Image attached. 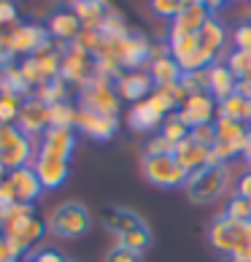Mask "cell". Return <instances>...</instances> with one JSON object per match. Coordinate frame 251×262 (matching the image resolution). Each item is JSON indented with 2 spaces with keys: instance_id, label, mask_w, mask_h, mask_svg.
I'll use <instances>...</instances> for the list:
<instances>
[{
  "instance_id": "cell-48",
  "label": "cell",
  "mask_w": 251,
  "mask_h": 262,
  "mask_svg": "<svg viewBox=\"0 0 251 262\" xmlns=\"http://www.w3.org/2000/svg\"><path fill=\"white\" fill-rule=\"evenodd\" d=\"M243 160L251 165V130H248V138H246V146H243Z\"/></svg>"
},
{
  "instance_id": "cell-37",
  "label": "cell",
  "mask_w": 251,
  "mask_h": 262,
  "mask_svg": "<svg viewBox=\"0 0 251 262\" xmlns=\"http://www.w3.org/2000/svg\"><path fill=\"white\" fill-rule=\"evenodd\" d=\"M19 116V100L0 95V124H14Z\"/></svg>"
},
{
  "instance_id": "cell-34",
  "label": "cell",
  "mask_w": 251,
  "mask_h": 262,
  "mask_svg": "<svg viewBox=\"0 0 251 262\" xmlns=\"http://www.w3.org/2000/svg\"><path fill=\"white\" fill-rule=\"evenodd\" d=\"M149 3H151V11L157 14V16L176 19L189 6V0H149Z\"/></svg>"
},
{
  "instance_id": "cell-43",
  "label": "cell",
  "mask_w": 251,
  "mask_h": 262,
  "mask_svg": "<svg viewBox=\"0 0 251 262\" xmlns=\"http://www.w3.org/2000/svg\"><path fill=\"white\" fill-rule=\"evenodd\" d=\"M235 46L238 49H246V52H251V22H246V25H240L238 30H235Z\"/></svg>"
},
{
  "instance_id": "cell-19",
  "label": "cell",
  "mask_w": 251,
  "mask_h": 262,
  "mask_svg": "<svg viewBox=\"0 0 251 262\" xmlns=\"http://www.w3.org/2000/svg\"><path fill=\"white\" fill-rule=\"evenodd\" d=\"M208 154H211V149L202 146V143H197V141L189 135L187 141H181L178 146H176L173 157H176L181 168H184L189 176H192V173H197L200 168H206V165H208Z\"/></svg>"
},
{
  "instance_id": "cell-52",
  "label": "cell",
  "mask_w": 251,
  "mask_h": 262,
  "mask_svg": "<svg viewBox=\"0 0 251 262\" xmlns=\"http://www.w3.org/2000/svg\"><path fill=\"white\" fill-rule=\"evenodd\" d=\"M189 3H202V6H206V0H189Z\"/></svg>"
},
{
  "instance_id": "cell-46",
  "label": "cell",
  "mask_w": 251,
  "mask_h": 262,
  "mask_svg": "<svg viewBox=\"0 0 251 262\" xmlns=\"http://www.w3.org/2000/svg\"><path fill=\"white\" fill-rule=\"evenodd\" d=\"M238 95L251 100V79H238Z\"/></svg>"
},
{
  "instance_id": "cell-17",
  "label": "cell",
  "mask_w": 251,
  "mask_h": 262,
  "mask_svg": "<svg viewBox=\"0 0 251 262\" xmlns=\"http://www.w3.org/2000/svg\"><path fill=\"white\" fill-rule=\"evenodd\" d=\"M35 176L41 179L43 189H60L62 184L67 181V176H71V165H67L65 160H54V157H41L38 154L35 160Z\"/></svg>"
},
{
  "instance_id": "cell-45",
  "label": "cell",
  "mask_w": 251,
  "mask_h": 262,
  "mask_svg": "<svg viewBox=\"0 0 251 262\" xmlns=\"http://www.w3.org/2000/svg\"><path fill=\"white\" fill-rule=\"evenodd\" d=\"M235 195H240V198L251 200V170L240 176V181H238V192H235Z\"/></svg>"
},
{
  "instance_id": "cell-39",
  "label": "cell",
  "mask_w": 251,
  "mask_h": 262,
  "mask_svg": "<svg viewBox=\"0 0 251 262\" xmlns=\"http://www.w3.org/2000/svg\"><path fill=\"white\" fill-rule=\"evenodd\" d=\"M189 135L195 138L197 143H202V146H214L216 143V124L211 122V124H202V127H195V130H189Z\"/></svg>"
},
{
  "instance_id": "cell-41",
  "label": "cell",
  "mask_w": 251,
  "mask_h": 262,
  "mask_svg": "<svg viewBox=\"0 0 251 262\" xmlns=\"http://www.w3.org/2000/svg\"><path fill=\"white\" fill-rule=\"evenodd\" d=\"M22 251H19L6 235H0V262H19Z\"/></svg>"
},
{
  "instance_id": "cell-2",
  "label": "cell",
  "mask_w": 251,
  "mask_h": 262,
  "mask_svg": "<svg viewBox=\"0 0 251 262\" xmlns=\"http://www.w3.org/2000/svg\"><path fill=\"white\" fill-rule=\"evenodd\" d=\"M227 184H230L227 165H206V168H200L197 173H192L187 179L184 189L195 206H208V203H216L224 195Z\"/></svg>"
},
{
  "instance_id": "cell-27",
  "label": "cell",
  "mask_w": 251,
  "mask_h": 262,
  "mask_svg": "<svg viewBox=\"0 0 251 262\" xmlns=\"http://www.w3.org/2000/svg\"><path fill=\"white\" fill-rule=\"evenodd\" d=\"M197 35H200V46L206 52H211V54H219L221 46H224V38H227L224 35V25H221L214 14L208 16V22L202 25V30Z\"/></svg>"
},
{
  "instance_id": "cell-38",
  "label": "cell",
  "mask_w": 251,
  "mask_h": 262,
  "mask_svg": "<svg viewBox=\"0 0 251 262\" xmlns=\"http://www.w3.org/2000/svg\"><path fill=\"white\" fill-rule=\"evenodd\" d=\"M105 262H143V254H138V251L132 249H124V246H113L108 254H105Z\"/></svg>"
},
{
  "instance_id": "cell-7",
  "label": "cell",
  "mask_w": 251,
  "mask_h": 262,
  "mask_svg": "<svg viewBox=\"0 0 251 262\" xmlns=\"http://www.w3.org/2000/svg\"><path fill=\"white\" fill-rule=\"evenodd\" d=\"M248 232H251V222H238V219H230L227 213H221V216H216L214 222H211L208 241H211V246H214L216 251H221V254L230 257Z\"/></svg>"
},
{
  "instance_id": "cell-32",
  "label": "cell",
  "mask_w": 251,
  "mask_h": 262,
  "mask_svg": "<svg viewBox=\"0 0 251 262\" xmlns=\"http://www.w3.org/2000/svg\"><path fill=\"white\" fill-rule=\"evenodd\" d=\"M49 127H76V108L67 100L49 105Z\"/></svg>"
},
{
  "instance_id": "cell-11",
  "label": "cell",
  "mask_w": 251,
  "mask_h": 262,
  "mask_svg": "<svg viewBox=\"0 0 251 262\" xmlns=\"http://www.w3.org/2000/svg\"><path fill=\"white\" fill-rule=\"evenodd\" d=\"M16 130L25 133L27 138H33V135H43L46 130H49V105L41 103L38 98H27L22 105H19Z\"/></svg>"
},
{
  "instance_id": "cell-4",
  "label": "cell",
  "mask_w": 251,
  "mask_h": 262,
  "mask_svg": "<svg viewBox=\"0 0 251 262\" xmlns=\"http://www.w3.org/2000/svg\"><path fill=\"white\" fill-rule=\"evenodd\" d=\"M143 176L159 189H176L187 184L189 173L181 168L173 154H146L143 157Z\"/></svg>"
},
{
  "instance_id": "cell-15",
  "label": "cell",
  "mask_w": 251,
  "mask_h": 262,
  "mask_svg": "<svg viewBox=\"0 0 251 262\" xmlns=\"http://www.w3.org/2000/svg\"><path fill=\"white\" fill-rule=\"evenodd\" d=\"M100 219H103V227L117 235V241L122 235H127V232H132V230L146 227V222H143L138 213L124 208V206H105L103 213H100Z\"/></svg>"
},
{
  "instance_id": "cell-9",
  "label": "cell",
  "mask_w": 251,
  "mask_h": 262,
  "mask_svg": "<svg viewBox=\"0 0 251 262\" xmlns=\"http://www.w3.org/2000/svg\"><path fill=\"white\" fill-rule=\"evenodd\" d=\"M60 62H62V54L57 49H49L43 54L25 57V62L19 68H22L25 79L33 84V90H38L41 84H46L49 79H57V76H60Z\"/></svg>"
},
{
  "instance_id": "cell-28",
  "label": "cell",
  "mask_w": 251,
  "mask_h": 262,
  "mask_svg": "<svg viewBox=\"0 0 251 262\" xmlns=\"http://www.w3.org/2000/svg\"><path fill=\"white\" fill-rule=\"evenodd\" d=\"M67 86H71V84L57 76V79H49L46 84L38 86V90H35V98L41 100V103H46V105L65 103V98H67Z\"/></svg>"
},
{
  "instance_id": "cell-23",
  "label": "cell",
  "mask_w": 251,
  "mask_h": 262,
  "mask_svg": "<svg viewBox=\"0 0 251 262\" xmlns=\"http://www.w3.org/2000/svg\"><path fill=\"white\" fill-rule=\"evenodd\" d=\"M49 35L52 38H57V41H67V43H73L76 38L81 35V30H84V25L79 22V16H76L73 11H57V14H52V19H49Z\"/></svg>"
},
{
  "instance_id": "cell-22",
  "label": "cell",
  "mask_w": 251,
  "mask_h": 262,
  "mask_svg": "<svg viewBox=\"0 0 251 262\" xmlns=\"http://www.w3.org/2000/svg\"><path fill=\"white\" fill-rule=\"evenodd\" d=\"M208 76H211V98L214 100H227L230 95L238 92V76L230 71L227 62H214L208 68Z\"/></svg>"
},
{
  "instance_id": "cell-5",
  "label": "cell",
  "mask_w": 251,
  "mask_h": 262,
  "mask_svg": "<svg viewBox=\"0 0 251 262\" xmlns=\"http://www.w3.org/2000/svg\"><path fill=\"white\" fill-rule=\"evenodd\" d=\"M52 49V35L46 27L41 25H19L11 33H6V43L3 52L8 54H25V57H35Z\"/></svg>"
},
{
  "instance_id": "cell-33",
  "label": "cell",
  "mask_w": 251,
  "mask_h": 262,
  "mask_svg": "<svg viewBox=\"0 0 251 262\" xmlns=\"http://www.w3.org/2000/svg\"><path fill=\"white\" fill-rule=\"evenodd\" d=\"M151 230H149V225L146 227H141V230H132V232H127V235H122L119 238V246H124V249H132V251H138V254H143L149 246H151Z\"/></svg>"
},
{
  "instance_id": "cell-3",
  "label": "cell",
  "mask_w": 251,
  "mask_h": 262,
  "mask_svg": "<svg viewBox=\"0 0 251 262\" xmlns=\"http://www.w3.org/2000/svg\"><path fill=\"white\" fill-rule=\"evenodd\" d=\"M49 232L57 238H62V241H76V238H81L89 232L92 227V213L86 206H81V203H76V200H67L62 203V206H57L52 211V216H49Z\"/></svg>"
},
{
  "instance_id": "cell-16",
  "label": "cell",
  "mask_w": 251,
  "mask_h": 262,
  "mask_svg": "<svg viewBox=\"0 0 251 262\" xmlns=\"http://www.w3.org/2000/svg\"><path fill=\"white\" fill-rule=\"evenodd\" d=\"M151 90H154L151 76L138 73V71L124 73V76H119V81H117V95H119L122 100H130V103L146 100L149 95H151Z\"/></svg>"
},
{
  "instance_id": "cell-12",
  "label": "cell",
  "mask_w": 251,
  "mask_h": 262,
  "mask_svg": "<svg viewBox=\"0 0 251 262\" xmlns=\"http://www.w3.org/2000/svg\"><path fill=\"white\" fill-rule=\"evenodd\" d=\"M178 114V119L187 124L189 130H195V127H202V124H211V122H216L214 119V114H216V100L211 98V95H189V98L184 100V105L176 111Z\"/></svg>"
},
{
  "instance_id": "cell-51",
  "label": "cell",
  "mask_w": 251,
  "mask_h": 262,
  "mask_svg": "<svg viewBox=\"0 0 251 262\" xmlns=\"http://www.w3.org/2000/svg\"><path fill=\"white\" fill-rule=\"evenodd\" d=\"M3 43H6V33L0 30V52H3Z\"/></svg>"
},
{
  "instance_id": "cell-21",
  "label": "cell",
  "mask_w": 251,
  "mask_h": 262,
  "mask_svg": "<svg viewBox=\"0 0 251 262\" xmlns=\"http://www.w3.org/2000/svg\"><path fill=\"white\" fill-rule=\"evenodd\" d=\"M127 122H130V127H132L135 133H151V130L162 127V122H165V114H159L157 108H154V103L146 98V100L135 103L132 108H130Z\"/></svg>"
},
{
  "instance_id": "cell-29",
  "label": "cell",
  "mask_w": 251,
  "mask_h": 262,
  "mask_svg": "<svg viewBox=\"0 0 251 262\" xmlns=\"http://www.w3.org/2000/svg\"><path fill=\"white\" fill-rule=\"evenodd\" d=\"M200 49V35H170V54L178 65Z\"/></svg>"
},
{
  "instance_id": "cell-24",
  "label": "cell",
  "mask_w": 251,
  "mask_h": 262,
  "mask_svg": "<svg viewBox=\"0 0 251 262\" xmlns=\"http://www.w3.org/2000/svg\"><path fill=\"white\" fill-rule=\"evenodd\" d=\"M71 11L79 16L84 27H98L103 16L113 11V8L108 6V0H71Z\"/></svg>"
},
{
  "instance_id": "cell-35",
  "label": "cell",
  "mask_w": 251,
  "mask_h": 262,
  "mask_svg": "<svg viewBox=\"0 0 251 262\" xmlns=\"http://www.w3.org/2000/svg\"><path fill=\"white\" fill-rule=\"evenodd\" d=\"M230 71H233L238 79H246V76L251 73V52L246 49H238L235 54H230Z\"/></svg>"
},
{
  "instance_id": "cell-53",
  "label": "cell",
  "mask_w": 251,
  "mask_h": 262,
  "mask_svg": "<svg viewBox=\"0 0 251 262\" xmlns=\"http://www.w3.org/2000/svg\"><path fill=\"white\" fill-rule=\"evenodd\" d=\"M246 79H251V73H248V76H246Z\"/></svg>"
},
{
  "instance_id": "cell-14",
  "label": "cell",
  "mask_w": 251,
  "mask_h": 262,
  "mask_svg": "<svg viewBox=\"0 0 251 262\" xmlns=\"http://www.w3.org/2000/svg\"><path fill=\"white\" fill-rule=\"evenodd\" d=\"M76 130L89 135L95 141H111L119 130V119L117 116H103V114L79 108L76 111Z\"/></svg>"
},
{
  "instance_id": "cell-30",
  "label": "cell",
  "mask_w": 251,
  "mask_h": 262,
  "mask_svg": "<svg viewBox=\"0 0 251 262\" xmlns=\"http://www.w3.org/2000/svg\"><path fill=\"white\" fill-rule=\"evenodd\" d=\"M181 86L187 90V95H211V76H208V68L202 71H189L181 76Z\"/></svg>"
},
{
  "instance_id": "cell-10",
  "label": "cell",
  "mask_w": 251,
  "mask_h": 262,
  "mask_svg": "<svg viewBox=\"0 0 251 262\" xmlns=\"http://www.w3.org/2000/svg\"><path fill=\"white\" fill-rule=\"evenodd\" d=\"M76 127H49L41 135V146L38 154L41 157H54V160H71V154L76 149Z\"/></svg>"
},
{
  "instance_id": "cell-42",
  "label": "cell",
  "mask_w": 251,
  "mask_h": 262,
  "mask_svg": "<svg viewBox=\"0 0 251 262\" xmlns=\"http://www.w3.org/2000/svg\"><path fill=\"white\" fill-rule=\"evenodd\" d=\"M173 151H176V143L165 141L162 135H154L146 146V154H173Z\"/></svg>"
},
{
  "instance_id": "cell-44",
  "label": "cell",
  "mask_w": 251,
  "mask_h": 262,
  "mask_svg": "<svg viewBox=\"0 0 251 262\" xmlns=\"http://www.w3.org/2000/svg\"><path fill=\"white\" fill-rule=\"evenodd\" d=\"M16 22V6L11 0H0V25H11Z\"/></svg>"
},
{
  "instance_id": "cell-47",
  "label": "cell",
  "mask_w": 251,
  "mask_h": 262,
  "mask_svg": "<svg viewBox=\"0 0 251 262\" xmlns=\"http://www.w3.org/2000/svg\"><path fill=\"white\" fill-rule=\"evenodd\" d=\"M230 3V0H206V6H208V11L214 14V11H219V8H224Z\"/></svg>"
},
{
  "instance_id": "cell-54",
  "label": "cell",
  "mask_w": 251,
  "mask_h": 262,
  "mask_svg": "<svg viewBox=\"0 0 251 262\" xmlns=\"http://www.w3.org/2000/svg\"><path fill=\"white\" fill-rule=\"evenodd\" d=\"M248 203H251V200H248Z\"/></svg>"
},
{
  "instance_id": "cell-13",
  "label": "cell",
  "mask_w": 251,
  "mask_h": 262,
  "mask_svg": "<svg viewBox=\"0 0 251 262\" xmlns=\"http://www.w3.org/2000/svg\"><path fill=\"white\" fill-rule=\"evenodd\" d=\"M6 184L11 187L16 203H22V206H33V203L43 195V184H41V179L35 176V170H33V168H16V170H8Z\"/></svg>"
},
{
  "instance_id": "cell-18",
  "label": "cell",
  "mask_w": 251,
  "mask_h": 262,
  "mask_svg": "<svg viewBox=\"0 0 251 262\" xmlns=\"http://www.w3.org/2000/svg\"><path fill=\"white\" fill-rule=\"evenodd\" d=\"M208 6H202V3H189L184 11H181L176 19H173V30L170 35H197L202 30V25L208 22Z\"/></svg>"
},
{
  "instance_id": "cell-40",
  "label": "cell",
  "mask_w": 251,
  "mask_h": 262,
  "mask_svg": "<svg viewBox=\"0 0 251 262\" xmlns=\"http://www.w3.org/2000/svg\"><path fill=\"white\" fill-rule=\"evenodd\" d=\"M27 257H30V262H71L57 249H38V251H30Z\"/></svg>"
},
{
  "instance_id": "cell-49",
  "label": "cell",
  "mask_w": 251,
  "mask_h": 262,
  "mask_svg": "<svg viewBox=\"0 0 251 262\" xmlns=\"http://www.w3.org/2000/svg\"><path fill=\"white\" fill-rule=\"evenodd\" d=\"M6 65H11V54H8V52H0V71H3Z\"/></svg>"
},
{
  "instance_id": "cell-26",
  "label": "cell",
  "mask_w": 251,
  "mask_h": 262,
  "mask_svg": "<svg viewBox=\"0 0 251 262\" xmlns=\"http://www.w3.org/2000/svg\"><path fill=\"white\" fill-rule=\"evenodd\" d=\"M216 114L219 119H233L238 124H251V100L240 98V95H230L227 100L216 103Z\"/></svg>"
},
{
  "instance_id": "cell-20",
  "label": "cell",
  "mask_w": 251,
  "mask_h": 262,
  "mask_svg": "<svg viewBox=\"0 0 251 262\" xmlns=\"http://www.w3.org/2000/svg\"><path fill=\"white\" fill-rule=\"evenodd\" d=\"M0 95L14 98V100H22V103L33 95V84L25 79L22 68H14V62L0 71Z\"/></svg>"
},
{
  "instance_id": "cell-31",
  "label": "cell",
  "mask_w": 251,
  "mask_h": 262,
  "mask_svg": "<svg viewBox=\"0 0 251 262\" xmlns=\"http://www.w3.org/2000/svg\"><path fill=\"white\" fill-rule=\"evenodd\" d=\"M159 135H162L165 141H170V143H176V146H178L181 141L189 138V127L178 119V114H170V116H165V122H162Z\"/></svg>"
},
{
  "instance_id": "cell-8",
  "label": "cell",
  "mask_w": 251,
  "mask_h": 262,
  "mask_svg": "<svg viewBox=\"0 0 251 262\" xmlns=\"http://www.w3.org/2000/svg\"><path fill=\"white\" fill-rule=\"evenodd\" d=\"M60 79H65L67 84H79V90H81L84 84H89L95 79V57L89 52H84L79 43H71L62 52Z\"/></svg>"
},
{
  "instance_id": "cell-25",
  "label": "cell",
  "mask_w": 251,
  "mask_h": 262,
  "mask_svg": "<svg viewBox=\"0 0 251 262\" xmlns=\"http://www.w3.org/2000/svg\"><path fill=\"white\" fill-rule=\"evenodd\" d=\"M151 81L154 86H170V84H178L184 71L181 65L173 60V54H165V57H154L151 60Z\"/></svg>"
},
{
  "instance_id": "cell-1",
  "label": "cell",
  "mask_w": 251,
  "mask_h": 262,
  "mask_svg": "<svg viewBox=\"0 0 251 262\" xmlns=\"http://www.w3.org/2000/svg\"><path fill=\"white\" fill-rule=\"evenodd\" d=\"M46 230H49V227L35 216L33 206H22V203H19V206H14L11 211H8L6 227H3L0 235H6L19 251H22V257H25V254H30V249L43 238Z\"/></svg>"
},
{
  "instance_id": "cell-6",
  "label": "cell",
  "mask_w": 251,
  "mask_h": 262,
  "mask_svg": "<svg viewBox=\"0 0 251 262\" xmlns=\"http://www.w3.org/2000/svg\"><path fill=\"white\" fill-rule=\"evenodd\" d=\"M79 108L103 114V116H117L119 114L117 86L108 84V81H100L98 76H95L89 84H84L79 90Z\"/></svg>"
},
{
  "instance_id": "cell-50",
  "label": "cell",
  "mask_w": 251,
  "mask_h": 262,
  "mask_svg": "<svg viewBox=\"0 0 251 262\" xmlns=\"http://www.w3.org/2000/svg\"><path fill=\"white\" fill-rule=\"evenodd\" d=\"M6 176H8V170H6V168H3V162H0V181H3V179H6Z\"/></svg>"
},
{
  "instance_id": "cell-36",
  "label": "cell",
  "mask_w": 251,
  "mask_h": 262,
  "mask_svg": "<svg viewBox=\"0 0 251 262\" xmlns=\"http://www.w3.org/2000/svg\"><path fill=\"white\" fill-rule=\"evenodd\" d=\"M224 213H227L230 219H238V222H251V203L246 198L235 195L233 200H230V206H227Z\"/></svg>"
}]
</instances>
